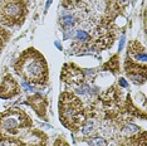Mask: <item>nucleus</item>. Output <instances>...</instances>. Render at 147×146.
<instances>
[{
    "instance_id": "1",
    "label": "nucleus",
    "mask_w": 147,
    "mask_h": 146,
    "mask_svg": "<svg viewBox=\"0 0 147 146\" xmlns=\"http://www.w3.org/2000/svg\"><path fill=\"white\" fill-rule=\"evenodd\" d=\"M32 130V118L19 107H11L0 112V142L18 144L25 140Z\"/></svg>"
},
{
    "instance_id": "2",
    "label": "nucleus",
    "mask_w": 147,
    "mask_h": 146,
    "mask_svg": "<svg viewBox=\"0 0 147 146\" xmlns=\"http://www.w3.org/2000/svg\"><path fill=\"white\" fill-rule=\"evenodd\" d=\"M16 74L32 84L47 86L49 81V68L45 58L35 48H28L14 63Z\"/></svg>"
},
{
    "instance_id": "3",
    "label": "nucleus",
    "mask_w": 147,
    "mask_h": 146,
    "mask_svg": "<svg viewBox=\"0 0 147 146\" xmlns=\"http://www.w3.org/2000/svg\"><path fill=\"white\" fill-rule=\"evenodd\" d=\"M59 120L65 128L77 132L88 120V108L74 93L62 92L59 96Z\"/></svg>"
},
{
    "instance_id": "4",
    "label": "nucleus",
    "mask_w": 147,
    "mask_h": 146,
    "mask_svg": "<svg viewBox=\"0 0 147 146\" xmlns=\"http://www.w3.org/2000/svg\"><path fill=\"white\" fill-rule=\"evenodd\" d=\"M28 15L26 0H0V25L20 26Z\"/></svg>"
},
{
    "instance_id": "5",
    "label": "nucleus",
    "mask_w": 147,
    "mask_h": 146,
    "mask_svg": "<svg viewBox=\"0 0 147 146\" xmlns=\"http://www.w3.org/2000/svg\"><path fill=\"white\" fill-rule=\"evenodd\" d=\"M61 78L69 87L79 88L86 81V73L74 63H65L62 68Z\"/></svg>"
},
{
    "instance_id": "6",
    "label": "nucleus",
    "mask_w": 147,
    "mask_h": 146,
    "mask_svg": "<svg viewBox=\"0 0 147 146\" xmlns=\"http://www.w3.org/2000/svg\"><path fill=\"white\" fill-rule=\"evenodd\" d=\"M125 71L128 78L136 84H143L146 82V63H140L132 61L126 55L125 61Z\"/></svg>"
},
{
    "instance_id": "7",
    "label": "nucleus",
    "mask_w": 147,
    "mask_h": 146,
    "mask_svg": "<svg viewBox=\"0 0 147 146\" xmlns=\"http://www.w3.org/2000/svg\"><path fill=\"white\" fill-rule=\"evenodd\" d=\"M131 0H108L107 3V9H106V14L102 18L101 23L105 24H112V22L115 20L118 15H121L125 9L127 8L128 3Z\"/></svg>"
},
{
    "instance_id": "8",
    "label": "nucleus",
    "mask_w": 147,
    "mask_h": 146,
    "mask_svg": "<svg viewBox=\"0 0 147 146\" xmlns=\"http://www.w3.org/2000/svg\"><path fill=\"white\" fill-rule=\"evenodd\" d=\"M26 105H29L30 107L34 110L39 118L44 121H48V115H47V107H48V99L45 96L40 93H34L26 97Z\"/></svg>"
},
{
    "instance_id": "9",
    "label": "nucleus",
    "mask_w": 147,
    "mask_h": 146,
    "mask_svg": "<svg viewBox=\"0 0 147 146\" xmlns=\"http://www.w3.org/2000/svg\"><path fill=\"white\" fill-rule=\"evenodd\" d=\"M20 93V87H19L18 82L14 79V77L10 73H6L1 79V84H0V98L9 99Z\"/></svg>"
},
{
    "instance_id": "10",
    "label": "nucleus",
    "mask_w": 147,
    "mask_h": 146,
    "mask_svg": "<svg viewBox=\"0 0 147 146\" xmlns=\"http://www.w3.org/2000/svg\"><path fill=\"white\" fill-rule=\"evenodd\" d=\"M127 57H129L132 61L146 63V51L145 47L137 41H132L128 43L127 47Z\"/></svg>"
},
{
    "instance_id": "11",
    "label": "nucleus",
    "mask_w": 147,
    "mask_h": 146,
    "mask_svg": "<svg viewBox=\"0 0 147 146\" xmlns=\"http://www.w3.org/2000/svg\"><path fill=\"white\" fill-rule=\"evenodd\" d=\"M141 131L140 130V127L135 124H131V122H126V124H123L121 126V134L123 137H131V136L138 134V132Z\"/></svg>"
},
{
    "instance_id": "12",
    "label": "nucleus",
    "mask_w": 147,
    "mask_h": 146,
    "mask_svg": "<svg viewBox=\"0 0 147 146\" xmlns=\"http://www.w3.org/2000/svg\"><path fill=\"white\" fill-rule=\"evenodd\" d=\"M103 69L115 73V74L116 73H119V55L118 54L113 55V57L103 66Z\"/></svg>"
},
{
    "instance_id": "13",
    "label": "nucleus",
    "mask_w": 147,
    "mask_h": 146,
    "mask_svg": "<svg viewBox=\"0 0 147 146\" xmlns=\"http://www.w3.org/2000/svg\"><path fill=\"white\" fill-rule=\"evenodd\" d=\"M76 23V16L71 14V13H65L61 16V25L63 26L64 29H69L74 25Z\"/></svg>"
},
{
    "instance_id": "14",
    "label": "nucleus",
    "mask_w": 147,
    "mask_h": 146,
    "mask_svg": "<svg viewBox=\"0 0 147 146\" xmlns=\"http://www.w3.org/2000/svg\"><path fill=\"white\" fill-rule=\"evenodd\" d=\"M10 32L8 30V29H5L4 26L0 25V53L3 52V49L5 48L6 43L9 42V39H10Z\"/></svg>"
},
{
    "instance_id": "15",
    "label": "nucleus",
    "mask_w": 147,
    "mask_h": 146,
    "mask_svg": "<svg viewBox=\"0 0 147 146\" xmlns=\"http://www.w3.org/2000/svg\"><path fill=\"white\" fill-rule=\"evenodd\" d=\"M87 142L92 146H107V141L101 137H94V139H87Z\"/></svg>"
},
{
    "instance_id": "16",
    "label": "nucleus",
    "mask_w": 147,
    "mask_h": 146,
    "mask_svg": "<svg viewBox=\"0 0 147 146\" xmlns=\"http://www.w3.org/2000/svg\"><path fill=\"white\" fill-rule=\"evenodd\" d=\"M88 36H89V34L87 32H84V30H78L77 32V34H76L77 41L81 42V43H84L87 39H88Z\"/></svg>"
},
{
    "instance_id": "17",
    "label": "nucleus",
    "mask_w": 147,
    "mask_h": 146,
    "mask_svg": "<svg viewBox=\"0 0 147 146\" xmlns=\"http://www.w3.org/2000/svg\"><path fill=\"white\" fill-rule=\"evenodd\" d=\"M53 146H69V145H68V142L65 141L64 137H58V139H57V140L54 141Z\"/></svg>"
},
{
    "instance_id": "18",
    "label": "nucleus",
    "mask_w": 147,
    "mask_h": 146,
    "mask_svg": "<svg viewBox=\"0 0 147 146\" xmlns=\"http://www.w3.org/2000/svg\"><path fill=\"white\" fill-rule=\"evenodd\" d=\"M119 83H121L122 87H127V83H126V81L123 78H119Z\"/></svg>"
},
{
    "instance_id": "19",
    "label": "nucleus",
    "mask_w": 147,
    "mask_h": 146,
    "mask_svg": "<svg viewBox=\"0 0 147 146\" xmlns=\"http://www.w3.org/2000/svg\"><path fill=\"white\" fill-rule=\"evenodd\" d=\"M51 3H52V0H48V3H47V6H45V8H47V9H48V6H49V5H51Z\"/></svg>"
}]
</instances>
